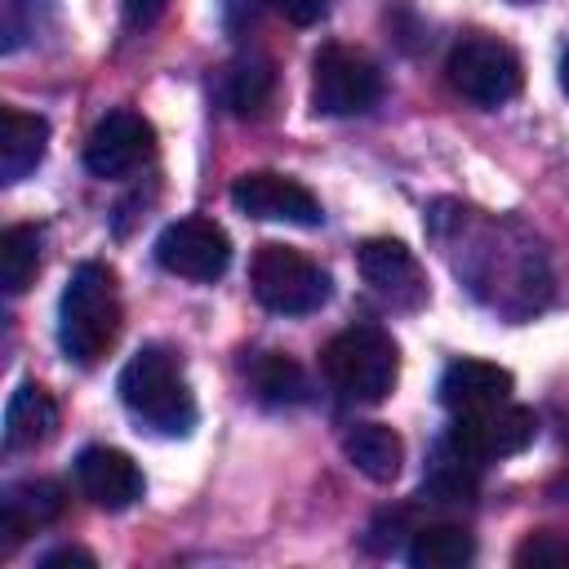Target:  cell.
<instances>
[{"mask_svg":"<svg viewBox=\"0 0 569 569\" xmlns=\"http://www.w3.org/2000/svg\"><path fill=\"white\" fill-rule=\"evenodd\" d=\"M431 240L445 249L458 280L493 311L525 320L551 302V271L538 240L511 218H485L480 209L440 200L427 213Z\"/></svg>","mask_w":569,"mask_h":569,"instance_id":"cell-1","label":"cell"},{"mask_svg":"<svg viewBox=\"0 0 569 569\" xmlns=\"http://www.w3.org/2000/svg\"><path fill=\"white\" fill-rule=\"evenodd\" d=\"M116 391L124 400V409L151 427L156 436H191L196 427V396H191V382L182 373V360L169 351V347H138L120 378H116Z\"/></svg>","mask_w":569,"mask_h":569,"instance_id":"cell-2","label":"cell"},{"mask_svg":"<svg viewBox=\"0 0 569 569\" xmlns=\"http://www.w3.org/2000/svg\"><path fill=\"white\" fill-rule=\"evenodd\" d=\"M120 333V289L107 262H80L58 302V347L71 365H98Z\"/></svg>","mask_w":569,"mask_h":569,"instance_id":"cell-3","label":"cell"},{"mask_svg":"<svg viewBox=\"0 0 569 569\" xmlns=\"http://www.w3.org/2000/svg\"><path fill=\"white\" fill-rule=\"evenodd\" d=\"M320 369L329 378V387L342 400L356 405H378L396 391L400 378V347L391 342V333L382 325H351L342 333H333L320 351Z\"/></svg>","mask_w":569,"mask_h":569,"instance_id":"cell-4","label":"cell"},{"mask_svg":"<svg viewBox=\"0 0 569 569\" xmlns=\"http://www.w3.org/2000/svg\"><path fill=\"white\" fill-rule=\"evenodd\" d=\"M249 284H253V298L276 316H311L333 293L325 267H316L307 253L276 244V240L258 244L249 262Z\"/></svg>","mask_w":569,"mask_h":569,"instance_id":"cell-5","label":"cell"},{"mask_svg":"<svg viewBox=\"0 0 569 569\" xmlns=\"http://www.w3.org/2000/svg\"><path fill=\"white\" fill-rule=\"evenodd\" d=\"M445 71H449V84L476 107H502L525 89V67H520L516 49L485 31L462 36L449 49Z\"/></svg>","mask_w":569,"mask_h":569,"instance_id":"cell-6","label":"cell"},{"mask_svg":"<svg viewBox=\"0 0 569 569\" xmlns=\"http://www.w3.org/2000/svg\"><path fill=\"white\" fill-rule=\"evenodd\" d=\"M382 98V71L369 53L325 44L311 58V107L320 116H365Z\"/></svg>","mask_w":569,"mask_h":569,"instance_id":"cell-7","label":"cell"},{"mask_svg":"<svg viewBox=\"0 0 569 569\" xmlns=\"http://www.w3.org/2000/svg\"><path fill=\"white\" fill-rule=\"evenodd\" d=\"M533 436H538V418H533V409H525L516 400H498L476 413H453V427L445 431V440L458 445L480 467L525 453L533 445Z\"/></svg>","mask_w":569,"mask_h":569,"instance_id":"cell-8","label":"cell"},{"mask_svg":"<svg viewBox=\"0 0 569 569\" xmlns=\"http://www.w3.org/2000/svg\"><path fill=\"white\" fill-rule=\"evenodd\" d=\"M156 262L182 280H218L231 262V240L213 218H178L156 236Z\"/></svg>","mask_w":569,"mask_h":569,"instance_id":"cell-9","label":"cell"},{"mask_svg":"<svg viewBox=\"0 0 569 569\" xmlns=\"http://www.w3.org/2000/svg\"><path fill=\"white\" fill-rule=\"evenodd\" d=\"M151 151H156L151 120L138 116V111H129V107H116V111H107L93 124V133L84 142V169L93 178H102V182L129 178L133 169H142L151 160Z\"/></svg>","mask_w":569,"mask_h":569,"instance_id":"cell-10","label":"cell"},{"mask_svg":"<svg viewBox=\"0 0 569 569\" xmlns=\"http://www.w3.org/2000/svg\"><path fill=\"white\" fill-rule=\"evenodd\" d=\"M356 267L365 276V284L396 311H418L427 302V276H422V262L413 258V249L405 240H391V236H378V240H365L356 249Z\"/></svg>","mask_w":569,"mask_h":569,"instance_id":"cell-11","label":"cell"},{"mask_svg":"<svg viewBox=\"0 0 569 569\" xmlns=\"http://www.w3.org/2000/svg\"><path fill=\"white\" fill-rule=\"evenodd\" d=\"M231 204L249 218H262V222H293V227H320L325 222L320 200L298 178H284L271 169L240 173L231 182Z\"/></svg>","mask_w":569,"mask_h":569,"instance_id":"cell-12","label":"cell"},{"mask_svg":"<svg viewBox=\"0 0 569 569\" xmlns=\"http://www.w3.org/2000/svg\"><path fill=\"white\" fill-rule=\"evenodd\" d=\"M76 485L80 493L102 511H124L142 498V471L124 449L89 445L76 458Z\"/></svg>","mask_w":569,"mask_h":569,"instance_id":"cell-13","label":"cell"},{"mask_svg":"<svg viewBox=\"0 0 569 569\" xmlns=\"http://www.w3.org/2000/svg\"><path fill=\"white\" fill-rule=\"evenodd\" d=\"M511 387H516V378L502 365L462 356V360L445 365L436 391H440V405L449 413H476V409H489L498 400H511Z\"/></svg>","mask_w":569,"mask_h":569,"instance_id":"cell-14","label":"cell"},{"mask_svg":"<svg viewBox=\"0 0 569 569\" xmlns=\"http://www.w3.org/2000/svg\"><path fill=\"white\" fill-rule=\"evenodd\" d=\"M67 507L62 489L53 480H22V485H9L4 498H0V551L9 556L27 533L44 529L49 520H58Z\"/></svg>","mask_w":569,"mask_h":569,"instance_id":"cell-15","label":"cell"},{"mask_svg":"<svg viewBox=\"0 0 569 569\" xmlns=\"http://www.w3.org/2000/svg\"><path fill=\"white\" fill-rule=\"evenodd\" d=\"M49 151V120L22 107L0 111V182H22L27 173L40 169Z\"/></svg>","mask_w":569,"mask_h":569,"instance_id":"cell-16","label":"cell"},{"mask_svg":"<svg viewBox=\"0 0 569 569\" xmlns=\"http://www.w3.org/2000/svg\"><path fill=\"white\" fill-rule=\"evenodd\" d=\"M342 453H347V462H351L360 476H369L373 485L396 480L400 467H405V440H400L387 422H351V427L342 431Z\"/></svg>","mask_w":569,"mask_h":569,"instance_id":"cell-17","label":"cell"},{"mask_svg":"<svg viewBox=\"0 0 569 569\" xmlns=\"http://www.w3.org/2000/svg\"><path fill=\"white\" fill-rule=\"evenodd\" d=\"M58 427V405L40 382H18L9 405H4V449H36L53 436Z\"/></svg>","mask_w":569,"mask_h":569,"instance_id":"cell-18","label":"cell"},{"mask_svg":"<svg viewBox=\"0 0 569 569\" xmlns=\"http://www.w3.org/2000/svg\"><path fill=\"white\" fill-rule=\"evenodd\" d=\"M249 387L262 405L271 409H289V405H307L311 400V382L302 373L298 360H289L284 351H258L249 365Z\"/></svg>","mask_w":569,"mask_h":569,"instance_id":"cell-19","label":"cell"},{"mask_svg":"<svg viewBox=\"0 0 569 569\" xmlns=\"http://www.w3.org/2000/svg\"><path fill=\"white\" fill-rule=\"evenodd\" d=\"M480 485V462L467 458L458 445L440 440L431 462H427V476H422V493H431L436 502H467Z\"/></svg>","mask_w":569,"mask_h":569,"instance_id":"cell-20","label":"cell"},{"mask_svg":"<svg viewBox=\"0 0 569 569\" xmlns=\"http://www.w3.org/2000/svg\"><path fill=\"white\" fill-rule=\"evenodd\" d=\"M405 556L413 569H462L476 556V538L462 525H422Z\"/></svg>","mask_w":569,"mask_h":569,"instance_id":"cell-21","label":"cell"},{"mask_svg":"<svg viewBox=\"0 0 569 569\" xmlns=\"http://www.w3.org/2000/svg\"><path fill=\"white\" fill-rule=\"evenodd\" d=\"M271 89H276V71L267 58H236L218 84L227 111H236V116H258L271 102Z\"/></svg>","mask_w":569,"mask_h":569,"instance_id":"cell-22","label":"cell"},{"mask_svg":"<svg viewBox=\"0 0 569 569\" xmlns=\"http://www.w3.org/2000/svg\"><path fill=\"white\" fill-rule=\"evenodd\" d=\"M40 267V231L31 222H13L0 236V284L4 293H22Z\"/></svg>","mask_w":569,"mask_h":569,"instance_id":"cell-23","label":"cell"},{"mask_svg":"<svg viewBox=\"0 0 569 569\" xmlns=\"http://www.w3.org/2000/svg\"><path fill=\"white\" fill-rule=\"evenodd\" d=\"M516 565H533V569H565L569 565V538H560V533H551V529H538V533H529L520 547H516V556H511Z\"/></svg>","mask_w":569,"mask_h":569,"instance_id":"cell-24","label":"cell"},{"mask_svg":"<svg viewBox=\"0 0 569 569\" xmlns=\"http://www.w3.org/2000/svg\"><path fill=\"white\" fill-rule=\"evenodd\" d=\"M267 9H276L284 22H293V27H311V22H320L325 18V0H262Z\"/></svg>","mask_w":569,"mask_h":569,"instance_id":"cell-25","label":"cell"},{"mask_svg":"<svg viewBox=\"0 0 569 569\" xmlns=\"http://www.w3.org/2000/svg\"><path fill=\"white\" fill-rule=\"evenodd\" d=\"M164 9H169V0H120V13H124V27H129V31L151 27Z\"/></svg>","mask_w":569,"mask_h":569,"instance_id":"cell-26","label":"cell"},{"mask_svg":"<svg viewBox=\"0 0 569 569\" xmlns=\"http://www.w3.org/2000/svg\"><path fill=\"white\" fill-rule=\"evenodd\" d=\"M36 565H40V569H62V565H80V569H93L98 560H93V551H84V547H53V551H44Z\"/></svg>","mask_w":569,"mask_h":569,"instance_id":"cell-27","label":"cell"},{"mask_svg":"<svg viewBox=\"0 0 569 569\" xmlns=\"http://www.w3.org/2000/svg\"><path fill=\"white\" fill-rule=\"evenodd\" d=\"M560 89L569 93V49H565V58H560Z\"/></svg>","mask_w":569,"mask_h":569,"instance_id":"cell-28","label":"cell"},{"mask_svg":"<svg viewBox=\"0 0 569 569\" xmlns=\"http://www.w3.org/2000/svg\"><path fill=\"white\" fill-rule=\"evenodd\" d=\"M511 4H533V0H511Z\"/></svg>","mask_w":569,"mask_h":569,"instance_id":"cell-29","label":"cell"}]
</instances>
